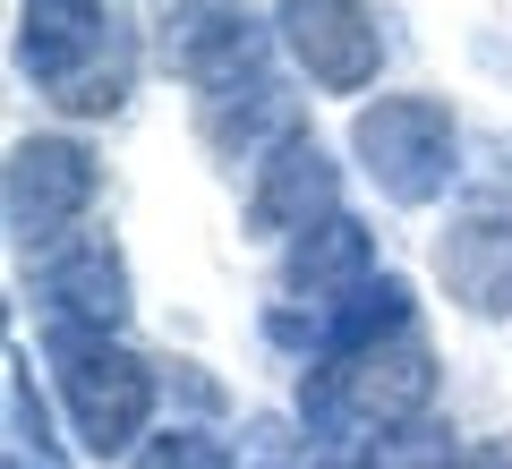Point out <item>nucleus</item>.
<instances>
[{
	"label": "nucleus",
	"instance_id": "1",
	"mask_svg": "<svg viewBox=\"0 0 512 469\" xmlns=\"http://www.w3.org/2000/svg\"><path fill=\"white\" fill-rule=\"evenodd\" d=\"M436 401V359H427L419 325L393 333V342H367L350 359H316L308 384H299V427H308L316 452L342 461L350 444H393L410 435Z\"/></svg>",
	"mask_w": 512,
	"mask_h": 469
},
{
	"label": "nucleus",
	"instance_id": "2",
	"mask_svg": "<svg viewBox=\"0 0 512 469\" xmlns=\"http://www.w3.org/2000/svg\"><path fill=\"white\" fill-rule=\"evenodd\" d=\"M18 69L35 77V94L69 120H103L128 103L137 77V43L103 0H26L18 9Z\"/></svg>",
	"mask_w": 512,
	"mask_h": 469
},
{
	"label": "nucleus",
	"instance_id": "3",
	"mask_svg": "<svg viewBox=\"0 0 512 469\" xmlns=\"http://www.w3.org/2000/svg\"><path fill=\"white\" fill-rule=\"evenodd\" d=\"M43 359L60 376V401H69V427L94 461H137V435L154 418V367L128 359L111 333H86V325H43Z\"/></svg>",
	"mask_w": 512,
	"mask_h": 469
},
{
	"label": "nucleus",
	"instance_id": "4",
	"mask_svg": "<svg viewBox=\"0 0 512 469\" xmlns=\"http://www.w3.org/2000/svg\"><path fill=\"white\" fill-rule=\"evenodd\" d=\"M350 154L393 205H436L461 180V120L436 94H376L350 120Z\"/></svg>",
	"mask_w": 512,
	"mask_h": 469
},
{
	"label": "nucleus",
	"instance_id": "5",
	"mask_svg": "<svg viewBox=\"0 0 512 469\" xmlns=\"http://www.w3.org/2000/svg\"><path fill=\"white\" fill-rule=\"evenodd\" d=\"M94 188H103V171H94V154L77 137H18V154H9V231H18L26 256L60 248V239L86 222Z\"/></svg>",
	"mask_w": 512,
	"mask_h": 469
},
{
	"label": "nucleus",
	"instance_id": "6",
	"mask_svg": "<svg viewBox=\"0 0 512 469\" xmlns=\"http://www.w3.org/2000/svg\"><path fill=\"white\" fill-rule=\"evenodd\" d=\"M274 35L325 94H367L384 69V35L367 0H274Z\"/></svg>",
	"mask_w": 512,
	"mask_h": 469
},
{
	"label": "nucleus",
	"instance_id": "7",
	"mask_svg": "<svg viewBox=\"0 0 512 469\" xmlns=\"http://www.w3.org/2000/svg\"><path fill=\"white\" fill-rule=\"evenodd\" d=\"M436 282H444V299H453L461 316L504 325L512 316V214L470 205V214L444 222L436 231Z\"/></svg>",
	"mask_w": 512,
	"mask_h": 469
},
{
	"label": "nucleus",
	"instance_id": "8",
	"mask_svg": "<svg viewBox=\"0 0 512 469\" xmlns=\"http://www.w3.org/2000/svg\"><path fill=\"white\" fill-rule=\"evenodd\" d=\"M325 214H333V163L308 128H291L248 163V231L291 239V231H316Z\"/></svg>",
	"mask_w": 512,
	"mask_h": 469
},
{
	"label": "nucleus",
	"instance_id": "9",
	"mask_svg": "<svg viewBox=\"0 0 512 469\" xmlns=\"http://www.w3.org/2000/svg\"><path fill=\"white\" fill-rule=\"evenodd\" d=\"M35 290L52 307V325H86V333H111L128 316V265L103 231H69L60 248L35 256Z\"/></svg>",
	"mask_w": 512,
	"mask_h": 469
},
{
	"label": "nucleus",
	"instance_id": "10",
	"mask_svg": "<svg viewBox=\"0 0 512 469\" xmlns=\"http://www.w3.org/2000/svg\"><path fill=\"white\" fill-rule=\"evenodd\" d=\"M128 469H231V452H222L205 427H163V435H146V452H137Z\"/></svg>",
	"mask_w": 512,
	"mask_h": 469
},
{
	"label": "nucleus",
	"instance_id": "11",
	"mask_svg": "<svg viewBox=\"0 0 512 469\" xmlns=\"http://www.w3.org/2000/svg\"><path fill=\"white\" fill-rule=\"evenodd\" d=\"M0 469H52V461H43V452H18V444H9V461H0Z\"/></svg>",
	"mask_w": 512,
	"mask_h": 469
}]
</instances>
